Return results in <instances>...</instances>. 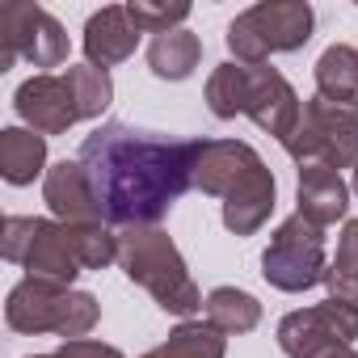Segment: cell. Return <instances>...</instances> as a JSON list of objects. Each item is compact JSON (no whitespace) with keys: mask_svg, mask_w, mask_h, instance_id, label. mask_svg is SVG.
Returning <instances> with one entry per match:
<instances>
[{"mask_svg":"<svg viewBox=\"0 0 358 358\" xmlns=\"http://www.w3.org/2000/svg\"><path fill=\"white\" fill-rule=\"evenodd\" d=\"M262 156L245 139H203V156L194 169V186L211 199H228V190L257 164Z\"/></svg>","mask_w":358,"mask_h":358,"instance_id":"cell-14","label":"cell"},{"mask_svg":"<svg viewBox=\"0 0 358 358\" xmlns=\"http://www.w3.org/2000/svg\"><path fill=\"white\" fill-rule=\"evenodd\" d=\"M34 358H55V354H34Z\"/></svg>","mask_w":358,"mask_h":358,"instance_id":"cell-30","label":"cell"},{"mask_svg":"<svg viewBox=\"0 0 358 358\" xmlns=\"http://www.w3.org/2000/svg\"><path fill=\"white\" fill-rule=\"evenodd\" d=\"M207 106L215 118L245 114V64H220L207 80Z\"/></svg>","mask_w":358,"mask_h":358,"instance_id":"cell-24","label":"cell"},{"mask_svg":"<svg viewBox=\"0 0 358 358\" xmlns=\"http://www.w3.org/2000/svg\"><path fill=\"white\" fill-rule=\"evenodd\" d=\"M47 164V135L26 131V127H5L0 131V177L9 186H30Z\"/></svg>","mask_w":358,"mask_h":358,"instance_id":"cell-17","label":"cell"},{"mask_svg":"<svg viewBox=\"0 0 358 358\" xmlns=\"http://www.w3.org/2000/svg\"><path fill=\"white\" fill-rule=\"evenodd\" d=\"M203 59V43L199 34L190 30H169V34H156L152 47H148V68L152 76L160 80H190L194 68Z\"/></svg>","mask_w":358,"mask_h":358,"instance_id":"cell-18","label":"cell"},{"mask_svg":"<svg viewBox=\"0 0 358 358\" xmlns=\"http://www.w3.org/2000/svg\"><path fill=\"white\" fill-rule=\"evenodd\" d=\"M354 190H358V169H354Z\"/></svg>","mask_w":358,"mask_h":358,"instance_id":"cell-29","label":"cell"},{"mask_svg":"<svg viewBox=\"0 0 358 358\" xmlns=\"http://www.w3.org/2000/svg\"><path fill=\"white\" fill-rule=\"evenodd\" d=\"M224 350H228V337L211 320H186L169 333V341H160L143 358H224Z\"/></svg>","mask_w":358,"mask_h":358,"instance_id":"cell-19","label":"cell"},{"mask_svg":"<svg viewBox=\"0 0 358 358\" xmlns=\"http://www.w3.org/2000/svg\"><path fill=\"white\" fill-rule=\"evenodd\" d=\"M22 266H26L34 278H51V282H64V287H72V278L85 270L80 257H76V249H72L68 224H59V220H38L34 241H30Z\"/></svg>","mask_w":358,"mask_h":358,"instance_id":"cell-16","label":"cell"},{"mask_svg":"<svg viewBox=\"0 0 358 358\" xmlns=\"http://www.w3.org/2000/svg\"><path fill=\"white\" fill-rule=\"evenodd\" d=\"M245 114H249L266 135H274V139L282 143V139L295 131L303 106H299V93L287 85V76H282L278 68H270V64L249 68V64H245Z\"/></svg>","mask_w":358,"mask_h":358,"instance_id":"cell-9","label":"cell"},{"mask_svg":"<svg viewBox=\"0 0 358 358\" xmlns=\"http://www.w3.org/2000/svg\"><path fill=\"white\" fill-rule=\"evenodd\" d=\"M262 274H266L270 287L291 291V295L324 282V274H329V266H324V228H316L299 211L291 220H282L278 232L270 236V249L262 253Z\"/></svg>","mask_w":358,"mask_h":358,"instance_id":"cell-6","label":"cell"},{"mask_svg":"<svg viewBox=\"0 0 358 358\" xmlns=\"http://www.w3.org/2000/svg\"><path fill=\"white\" fill-rule=\"evenodd\" d=\"M64 80H68V89H72V97H76L80 118H101L106 106L114 101V80H110V72H101V68H68Z\"/></svg>","mask_w":358,"mask_h":358,"instance_id":"cell-23","label":"cell"},{"mask_svg":"<svg viewBox=\"0 0 358 358\" xmlns=\"http://www.w3.org/2000/svg\"><path fill=\"white\" fill-rule=\"evenodd\" d=\"M270 211H274V173L266 169V160H257L224 199V228L232 236H253L270 220Z\"/></svg>","mask_w":358,"mask_h":358,"instance_id":"cell-13","label":"cell"},{"mask_svg":"<svg viewBox=\"0 0 358 358\" xmlns=\"http://www.w3.org/2000/svg\"><path fill=\"white\" fill-rule=\"evenodd\" d=\"M295 203H299L303 220H312L316 228H329L350 211V186L341 182L337 169L303 164L299 169V186H295Z\"/></svg>","mask_w":358,"mask_h":358,"instance_id":"cell-15","label":"cell"},{"mask_svg":"<svg viewBox=\"0 0 358 358\" xmlns=\"http://www.w3.org/2000/svg\"><path fill=\"white\" fill-rule=\"evenodd\" d=\"M287 156L303 164H324V169H358V101H324L312 97L303 101V114L295 131L282 139Z\"/></svg>","mask_w":358,"mask_h":358,"instance_id":"cell-4","label":"cell"},{"mask_svg":"<svg viewBox=\"0 0 358 358\" xmlns=\"http://www.w3.org/2000/svg\"><path fill=\"white\" fill-rule=\"evenodd\" d=\"M34 228H38V215H9L5 224H0V253L22 266L26 262V249L34 241Z\"/></svg>","mask_w":358,"mask_h":358,"instance_id":"cell-26","label":"cell"},{"mask_svg":"<svg viewBox=\"0 0 358 358\" xmlns=\"http://www.w3.org/2000/svg\"><path fill=\"white\" fill-rule=\"evenodd\" d=\"M5 320L17 333H59L64 341H80L101 320V308H97V299L89 291H72L64 282L26 274L9 291Z\"/></svg>","mask_w":358,"mask_h":358,"instance_id":"cell-3","label":"cell"},{"mask_svg":"<svg viewBox=\"0 0 358 358\" xmlns=\"http://www.w3.org/2000/svg\"><path fill=\"white\" fill-rule=\"evenodd\" d=\"M17 59L34 64V68H59L68 64V34L64 26L26 0L0 9V72H9Z\"/></svg>","mask_w":358,"mask_h":358,"instance_id":"cell-7","label":"cell"},{"mask_svg":"<svg viewBox=\"0 0 358 358\" xmlns=\"http://www.w3.org/2000/svg\"><path fill=\"white\" fill-rule=\"evenodd\" d=\"M354 337H358V312L337 299L287 312L278 320V345L287 358H324L329 350H341Z\"/></svg>","mask_w":358,"mask_h":358,"instance_id":"cell-8","label":"cell"},{"mask_svg":"<svg viewBox=\"0 0 358 358\" xmlns=\"http://www.w3.org/2000/svg\"><path fill=\"white\" fill-rule=\"evenodd\" d=\"M55 358H127V354L114 350V345H106V341H89V337H80V341H64V345L55 350Z\"/></svg>","mask_w":358,"mask_h":358,"instance_id":"cell-27","label":"cell"},{"mask_svg":"<svg viewBox=\"0 0 358 358\" xmlns=\"http://www.w3.org/2000/svg\"><path fill=\"white\" fill-rule=\"evenodd\" d=\"M312 26L316 17L303 0H266L228 26V51L236 55V64L257 68L278 51H299L312 38Z\"/></svg>","mask_w":358,"mask_h":358,"instance_id":"cell-5","label":"cell"},{"mask_svg":"<svg viewBox=\"0 0 358 358\" xmlns=\"http://www.w3.org/2000/svg\"><path fill=\"white\" fill-rule=\"evenodd\" d=\"M316 89L324 101H341L350 106L358 93V51L345 43H333L320 59H316Z\"/></svg>","mask_w":358,"mask_h":358,"instance_id":"cell-20","label":"cell"},{"mask_svg":"<svg viewBox=\"0 0 358 358\" xmlns=\"http://www.w3.org/2000/svg\"><path fill=\"white\" fill-rule=\"evenodd\" d=\"M139 26L131 22V13H127V5H106V9H97L89 22H85V55H89V68H114V64H122V59H131L135 55V47H139Z\"/></svg>","mask_w":358,"mask_h":358,"instance_id":"cell-12","label":"cell"},{"mask_svg":"<svg viewBox=\"0 0 358 358\" xmlns=\"http://www.w3.org/2000/svg\"><path fill=\"white\" fill-rule=\"evenodd\" d=\"M354 51H358V47H354Z\"/></svg>","mask_w":358,"mask_h":358,"instance_id":"cell-31","label":"cell"},{"mask_svg":"<svg viewBox=\"0 0 358 358\" xmlns=\"http://www.w3.org/2000/svg\"><path fill=\"white\" fill-rule=\"evenodd\" d=\"M203 308H207V320L220 333H249L262 320V303L249 291H241V287H215Z\"/></svg>","mask_w":358,"mask_h":358,"instance_id":"cell-21","label":"cell"},{"mask_svg":"<svg viewBox=\"0 0 358 358\" xmlns=\"http://www.w3.org/2000/svg\"><path fill=\"white\" fill-rule=\"evenodd\" d=\"M43 199L55 211L59 224H106L101 199H97V190H93V182H89V173H85L80 160H59V164L47 169Z\"/></svg>","mask_w":358,"mask_h":358,"instance_id":"cell-11","label":"cell"},{"mask_svg":"<svg viewBox=\"0 0 358 358\" xmlns=\"http://www.w3.org/2000/svg\"><path fill=\"white\" fill-rule=\"evenodd\" d=\"M127 13L143 34H169L190 17V5H148V0H131Z\"/></svg>","mask_w":358,"mask_h":358,"instance_id":"cell-25","label":"cell"},{"mask_svg":"<svg viewBox=\"0 0 358 358\" xmlns=\"http://www.w3.org/2000/svg\"><path fill=\"white\" fill-rule=\"evenodd\" d=\"M203 139H169L131 122H106L80 143V164L101 199L106 224L156 228L194 186Z\"/></svg>","mask_w":358,"mask_h":358,"instance_id":"cell-1","label":"cell"},{"mask_svg":"<svg viewBox=\"0 0 358 358\" xmlns=\"http://www.w3.org/2000/svg\"><path fill=\"white\" fill-rule=\"evenodd\" d=\"M118 270L139 282L156 308L173 316H194L203 308V291L186 270V257L160 228H122L118 232Z\"/></svg>","mask_w":358,"mask_h":358,"instance_id":"cell-2","label":"cell"},{"mask_svg":"<svg viewBox=\"0 0 358 358\" xmlns=\"http://www.w3.org/2000/svg\"><path fill=\"white\" fill-rule=\"evenodd\" d=\"M324 358H358V354H354V350H350V345H341V350H329V354H324Z\"/></svg>","mask_w":358,"mask_h":358,"instance_id":"cell-28","label":"cell"},{"mask_svg":"<svg viewBox=\"0 0 358 358\" xmlns=\"http://www.w3.org/2000/svg\"><path fill=\"white\" fill-rule=\"evenodd\" d=\"M324 282H329V299L358 312V220H345L341 241H337V257H333Z\"/></svg>","mask_w":358,"mask_h":358,"instance_id":"cell-22","label":"cell"},{"mask_svg":"<svg viewBox=\"0 0 358 358\" xmlns=\"http://www.w3.org/2000/svg\"><path fill=\"white\" fill-rule=\"evenodd\" d=\"M13 106L22 114V122H30V131L38 135H64L72 122H80V110H76V97L68 89L64 76H30L17 93H13Z\"/></svg>","mask_w":358,"mask_h":358,"instance_id":"cell-10","label":"cell"}]
</instances>
